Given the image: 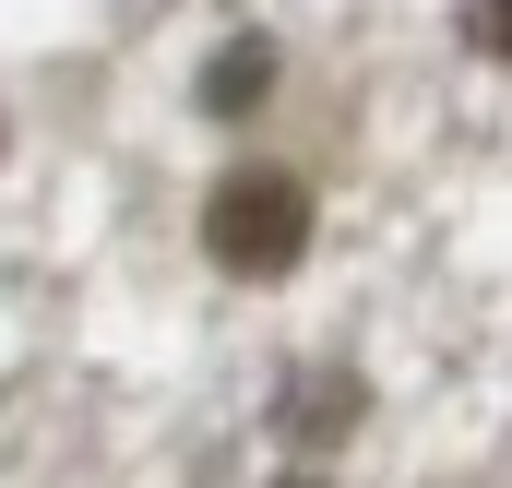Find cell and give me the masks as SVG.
<instances>
[{"label":"cell","instance_id":"6da1fadb","mask_svg":"<svg viewBox=\"0 0 512 488\" xmlns=\"http://www.w3.org/2000/svg\"><path fill=\"white\" fill-rule=\"evenodd\" d=\"M203 250H215V274H239V286L298 274V250H310V179H298V167H227L215 203H203Z\"/></svg>","mask_w":512,"mask_h":488},{"label":"cell","instance_id":"7a4b0ae2","mask_svg":"<svg viewBox=\"0 0 512 488\" xmlns=\"http://www.w3.org/2000/svg\"><path fill=\"white\" fill-rule=\"evenodd\" d=\"M358 417H370L358 369H298V381L274 393V441H286V453H310V465H322V453H334V441H346Z\"/></svg>","mask_w":512,"mask_h":488},{"label":"cell","instance_id":"3957f363","mask_svg":"<svg viewBox=\"0 0 512 488\" xmlns=\"http://www.w3.org/2000/svg\"><path fill=\"white\" fill-rule=\"evenodd\" d=\"M262 96H274V36H227L203 60V120H251Z\"/></svg>","mask_w":512,"mask_h":488},{"label":"cell","instance_id":"277c9868","mask_svg":"<svg viewBox=\"0 0 512 488\" xmlns=\"http://www.w3.org/2000/svg\"><path fill=\"white\" fill-rule=\"evenodd\" d=\"M465 48L477 60H512V0H465Z\"/></svg>","mask_w":512,"mask_h":488},{"label":"cell","instance_id":"5b68a950","mask_svg":"<svg viewBox=\"0 0 512 488\" xmlns=\"http://www.w3.org/2000/svg\"><path fill=\"white\" fill-rule=\"evenodd\" d=\"M274 488H322V477H310V465H286V477H274Z\"/></svg>","mask_w":512,"mask_h":488}]
</instances>
